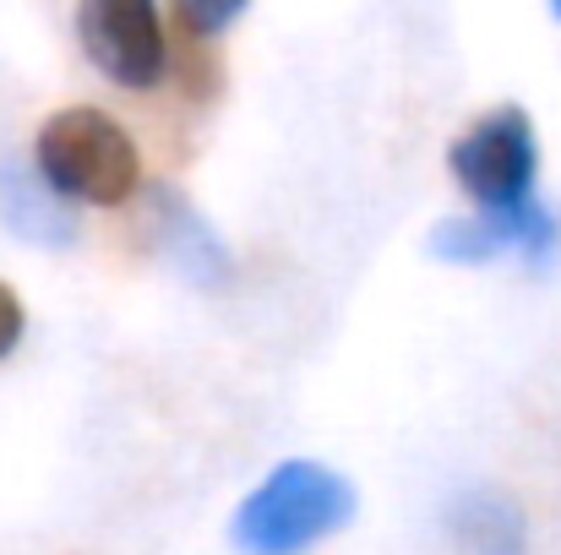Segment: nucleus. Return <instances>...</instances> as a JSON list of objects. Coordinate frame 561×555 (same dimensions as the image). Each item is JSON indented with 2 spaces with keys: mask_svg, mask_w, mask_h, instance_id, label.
I'll return each instance as SVG.
<instances>
[{
  "mask_svg": "<svg viewBox=\"0 0 561 555\" xmlns=\"http://www.w3.org/2000/svg\"><path fill=\"white\" fill-rule=\"evenodd\" d=\"M557 16H561V5H557Z\"/></svg>",
  "mask_w": 561,
  "mask_h": 555,
  "instance_id": "obj_11",
  "label": "nucleus"
},
{
  "mask_svg": "<svg viewBox=\"0 0 561 555\" xmlns=\"http://www.w3.org/2000/svg\"><path fill=\"white\" fill-rule=\"evenodd\" d=\"M240 11H245L240 0H181V5H175V16H181L186 38H202V44H207L218 27H229Z\"/></svg>",
  "mask_w": 561,
  "mask_h": 555,
  "instance_id": "obj_9",
  "label": "nucleus"
},
{
  "mask_svg": "<svg viewBox=\"0 0 561 555\" xmlns=\"http://www.w3.org/2000/svg\"><path fill=\"white\" fill-rule=\"evenodd\" d=\"M148 234H153V251L202 289H218L229 284L234 262H229V245L218 240V229L186 201V190L175 185H148Z\"/></svg>",
  "mask_w": 561,
  "mask_h": 555,
  "instance_id": "obj_6",
  "label": "nucleus"
},
{
  "mask_svg": "<svg viewBox=\"0 0 561 555\" xmlns=\"http://www.w3.org/2000/svg\"><path fill=\"white\" fill-rule=\"evenodd\" d=\"M33 159H38V181L66 201L77 196V201L115 207L142 185L137 142L126 137V126L115 115H104L93 104H71V109L49 115Z\"/></svg>",
  "mask_w": 561,
  "mask_h": 555,
  "instance_id": "obj_2",
  "label": "nucleus"
},
{
  "mask_svg": "<svg viewBox=\"0 0 561 555\" xmlns=\"http://www.w3.org/2000/svg\"><path fill=\"white\" fill-rule=\"evenodd\" d=\"M0 218L11 234H22L33 245H71L77 240L71 201L38 181V170H22V164H0Z\"/></svg>",
  "mask_w": 561,
  "mask_h": 555,
  "instance_id": "obj_8",
  "label": "nucleus"
},
{
  "mask_svg": "<svg viewBox=\"0 0 561 555\" xmlns=\"http://www.w3.org/2000/svg\"><path fill=\"white\" fill-rule=\"evenodd\" d=\"M355 518V485L311 458L278 463L240 507L229 523V540L245 555H306L339 534Z\"/></svg>",
  "mask_w": 561,
  "mask_h": 555,
  "instance_id": "obj_1",
  "label": "nucleus"
},
{
  "mask_svg": "<svg viewBox=\"0 0 561 555\" xmlns=\"http://www.w3.org/2000/svg\"><path fill=\"white\" fill-rule=\"evenodd\" d=\"M16 338H22V300L11 284H0V360L16 349Z\"/></svg>",
  "mask_w": 561,
  "mask_h": 555,
  "instance_id": "obj_10",
  "label": "nucleus"
},
{
  "mask_svg": "<svg viewBox=\"0 0 561 555\" xmlns=\"http://www.w3.org/2000/svg\"><path fill=\"white\" fill-rule=\"evenodd\" d=\"M447 529H453V540L469 555H524L529 551V523H524L518 501L502 496V490H491V485L458 490L447 501Z\"/></svg>",
  "mask_w": 561,
  "mask_h": 555,
  "instance_id": "obj_7",
  "label": "nucleus"
},
{
  "mask_svg": "<svg viewBox=\"0 0 561 555\" xmlns=\"http://www.w3.org/2000/svg\"><path fill=\"white\" fill-rule=\"evenodd\" d=\"M557 245V218L540 201L507 207V212H469V218H442L431 229V251L442 262H491L502 251H524L529 262H546Z\"/></svg>",
  "mask_w": 561,
  "mask_h": 555,
  "instance_id": "obj_5",
  "label": "nucleus"
},
{
  "mask_svg": "<svg viewBox=\"0 0 561 555\" xmlns=\"http://www.w3.org/2000/svg\"><path fill=\"white\" fill-rule=\"evenodd\" d=\"M447 164L458 185L480 201V212H507L535 201V170H540L535 120L518 104H496L453 142Z\"/></svg>",
  "mask_w": 561,
  "mask_h": 555,
  "instance_id": "obj_3",
  "label": "nucleus"
},
{
  "mask_svg": "<svg viewBox=\"0 0 561 555\" xmlns=\"http://www.w3.org/2000/svg\"><path fill=\"white\" fill-rule=\"evenodd\" d=\"M77 33H82V49L88 60L126 82V88H153L159 71H164V22H159V5L153 0H88L77 11Z\"/></svg>",
  "mask_w": 561,
  "mask_h": 555,
  "instance_id": "obj_4",
  "label": "nucleus"
}]
</instances>
